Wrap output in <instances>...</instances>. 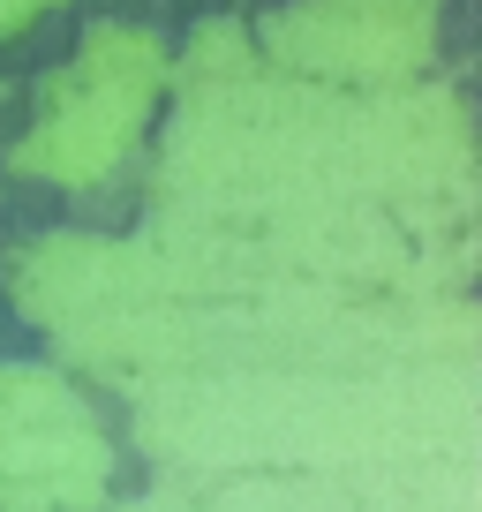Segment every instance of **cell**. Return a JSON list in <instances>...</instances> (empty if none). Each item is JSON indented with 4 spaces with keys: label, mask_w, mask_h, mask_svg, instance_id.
Here are the masks:
<instances>
[{
    "label": "cell",
    "mask_w": 482,
    "mask_h": 512,
    "mask_svg": "<svg viewBox=\"0 0 482 512\" xmlns=\"http://www.w3.org/2000/svg\"><path fill=\"white\" fill-rule=\"evenodd\" d=\"M151 76H159V53L144 38H98L83 53V68L68 76V91L53 98L46 144L31 159L53 174H91L98 159H113V144H129V121L144 106Z\"/></svg>",
    "instance_id": "obj_1"
}]
</instances>
